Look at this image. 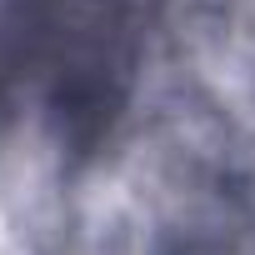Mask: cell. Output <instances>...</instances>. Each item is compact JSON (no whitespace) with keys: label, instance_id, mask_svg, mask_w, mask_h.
<instances>
[{"label":"cell","instance_id":"obj_1","mask_svg":"<svg viewBox=\"0 0 255 255\" xmlns=\"http://www.w3.org/2000/svg\"><path fill=\"white\" fill-rule=\"evenodd\" d=\"M40 80L50 90V120L70 160H90L120 125L135 95L145 50V0H20Z\"/></svg>","mask_w":255,"mask_h":255},{"label":"cell","instance_id":"obj_2","mask_svg":"<svg viewBox=\"0 0 255 255\" xmlns=\"http://www.w3.org/2000/svg\"><path fill=\"white\" fill-rule=\"evenodd\" d=\"M35 80V35L15 0H0V135L15 120L20 90Z\"/></svg>","mask_w":255,"mask_h":255}]
</instances>
